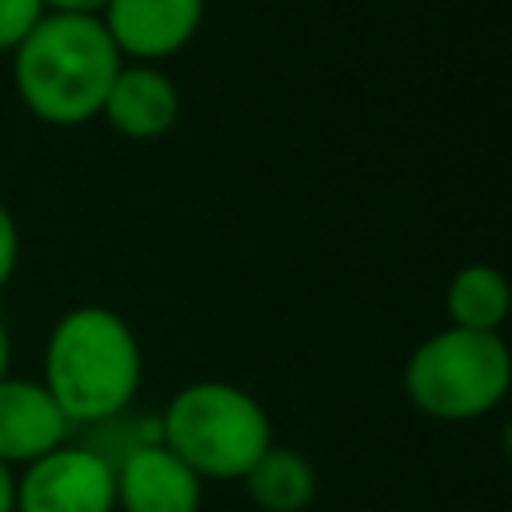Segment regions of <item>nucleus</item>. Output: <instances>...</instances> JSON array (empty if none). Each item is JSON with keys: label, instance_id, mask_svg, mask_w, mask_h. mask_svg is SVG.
Listing matches in <instances>:
<instances>
[{"label": "nucleus", "instance_id": "11", "mask_svg": "<svg viewBox=\"0 0 512 512\" xmlns=\"http://www.w3.org/2000/svg\"><path fill=\"white\" fill-rule=\"evenodd\" d=\"M444 312L452 328L464 332H500L512 312V288L508 276L496 264H464L452 272L444 288Z\"/></svg>", "mask_w": 512, "mask_h": 512}, {"label": "nucleus", "instance_id": "10", "mask_svg": "<svg viewBox=\"0 0 512 512\" xmlns=\"http://www.w3.org/2000/svg\"><path fill=\"white\" fill-rule=\"evenodd\" d=\"M244 496L260 508V512H304L316 500V468L304 452L296 448H280L268 444L260 452V460L240 476Z\"/></svg>", "mask_w": 512, "mask_h": 512}, {"label": "nucleus", "instance_id": "2", "mask_svg": "<svg viewBox=\"0 0 512 512\" xmlns=\"http://www.w3.org/2000/svg\"><path fill=\"white\" fill-rule=\"evenodd\" d=\"M120 64L100 16L48 12L12 52V84L40 124L80 128L100 116Z\"/></svg>", "mask_w": 512, "mask_h": 512}, {"label": "nucleus", "instance_id": "3", "mask_svg": "<svg viewBox=\"0 0 512 512\" xmlns=\"http://www.w3.org/2000/svg\"><path fill=\"white\" fill-rule=\"evenodd\" d=\"M156 440L200 480H240L272 444V420L240 384L192 380L168 396Z\"/></svg>", "mask_w": 512, "mask_h": 512}, {"label": "nucleus", "instance_id": "12", "mask_svg": "<svg viewBox=\"0 0 512 512\" xmlns=\"http://www.w3.org/2000/svg\"><path fill=\"white\" fill-rule=\"evenodd\" d=\"M44 16V0H0V56H12Z\"/></svg>", "mask_w": 512, "mask_h": 512}, {"label": "nucleus", "instance_id": "1", "mask_svg": "<svg viewBox=\"0 0 512 512\" xmlns=\"http://www.w3.org/2000/svg\"><path fill=\"white\" fill-rule=\"evenodd\" d=\"M144 380V352L132 324L104 304L68 308L44 340V388L72 428L112 424Z\"/></svg>", "mask_w": 512, "mask_h": 512}, {"label": "nucleus", "instance_id": "5", "mask_svg": "<svg viewBox=\"0 0 512 512\" xmlns=\"http://www.w3.org/2000/svg\"><path fill=\"white\" fill-rule=\"evenodd\" d=\"M12 512H116V472L96 444L64 440L12 476Z\"/></svg>", "mask_w": 512, "mask_h": 512}, {"label": "nucleus", "instance_id": "6", "mask_svg": "<svg viewBox=\"0 0 512 512\" xmlns=\"http://www.w3.org/2000/svg\"><path fill=\"white\" fill-rule=\"evenodd\" d=\"M100 24L128 64H160L184 52L200 24L204 0H108Z\"/></svg>", "mask_w": 512, "mask_h": 512}, {"label": "nucleus", "instance_id": "16", "mask_svg": "<svg viewBox=\"0 0 512 512\" xmlns=\"http://www.w3.org/2000/svg\"><path fill=\"white\" fill-rule=\"evenodd\" d=\"M12 468L0 464V512H12Z\"/></svg>", "mask_w": 512, "mask_h": 512}, {"label": "nucleus", "instance_id": "14", "mask_svg": "<svg viewBox=\"0 0 512 512\" xmlns=\"http://www.w3.org/2000/svg\"><path fill=\"white\" fill-rule=\"evenodd\" d=\"M108 0H44L48 12H72V16H100Z\"/></svg>", "mask_w": 512, "mask_h": 512}, {"label": "nucleus", "instance_id": "7", "mask_svg": "<svg viewBox=\"0 0 512 512\" xmlns=\"http://www.w3.org/2000/svg\"><path fill=\"white\" fill-rule=\"evenodd\" d=\"M116 472V512H200L204 480L172 456L156 432L136 440L112 460Z\"/></svg>", "mask_w": 512, "mask_h": 512}, {"label": "nucleus", "instance_id": "15", "mask_svg": "<svg viewBox=\"0 0 512 512\" xmlns=\"http://www.w3.org/2000/svg\"><path fill=\"white\" fill-rule=\"evenodd\" d=\"M8 368H12V336H8V324L0 320V380L8 376Z\"/></svg>", "mask_w": 512, "mask_h": 512}, {"label": "nucleus", "instance_id": "8", "mask_svg": "<svg viewBox=\"0 0 512 512\" xmlns=\"http://www.w3.org/2000/svg\"><path fill=\"white\" fill-rule=\"evenodd\" d=\"M104 124L124 140H160L180 120V88L160 64H120L100 104Z\"/></svg>", "mask_w": 512, "mask_h": 512}, {"label": "nucleus", "instance_id": "9", "mask_svg": "<svg viewBox=\"0 0 512 512\" xmlns=\"http://www.w3.org/2000/svg\"><path fill=\"white\" fill-rule=\"evenodd\" d=\"M72 436V424L48 396L40 380L24 376H4L0 380V464L4 468H24L36 456L60 448Z\"/></svg>", "mask_w": 512, "mask_h": 512}, {"label": "nucleus", "instance_id": "13", "mask_svg": "<svg viewBox=\"0 0 512 512\" xmlns=\"http://www.w3.org/2000/svg\"><path fill=\"white\" fill-rule=\"evenodd\" d=\"M16 264H20V228H16L12 212H8V204L0 200V292L8 288Z\"/></svg>", "mask_w": 512, "mask_h": 512}, {"label": "nucleus", "instance_id": "4", "mask_svg": "<svg viewBox=\"0 0 512 512\" xmlns=\"http://www.w3.org/2000/svg\"><path fill=\"white\" fill-rule=\"evenodd\" d=\"M512 384V352L500 332L440 328L424 336L400 372L404 400L428 420H480L496 412Z\"/></svg>", "mask_w": 512, "mask_h": 512}]
</instances>
